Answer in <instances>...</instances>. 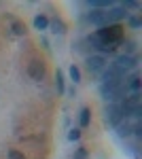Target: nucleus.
<instances>
[{"label":"nucleus","instance_id":"f257e3e1","mask_svg":"<svg viewBox=\"0 0 142 159\" xmlns=\"http://www.w3.org/2000/svg\"><path fill=\"white\" fill-rule=\"evenodd\" d=\"M127 15H130V13L119 4V7L106 9V11H91L87 15V21L98 25V28H106V25H112L115 21H119V19H125Z\"/></svg>","mask_w":142,"mask_h":159},{"label":"nucleus","instance_id":"f03ea898","mask_svg":"<svg viewBox=\"0 0 142 159\" xmlns=\"http://www.w3.org/2000/svg\"><path fill=\"white\" fill-rule=\"evenodd\" d=\"M95 38L100 43H106V45H117V43H121V38H123V30L119 25H106V28H102L95 34Z\"/></svg>","mask_w":142,"mask_h":159},{"label":"nucleus","instance_id":"7ed1b4c3","mask_svg":"<svg viewBox=\"0 0 142 159\" xmlns=\"http://www.w3.org/2000/svg\"><path fill=\"white\" fill-rule=\"evenodd\" d=\"M123 79H125V74L119 72L117 68L110 64L106 66L104 70H102V76H100V81H102V85L106 87H117V85H123Z\"/></svg>","mask_w":142,"mask_h":159},{"label":"nucleus","instance_id":"20e7f679","mask_svg":"<svg viewBox=\"0 0 142 159\" xmlns=\"http://www.w3.org/2000/svg\"><path fill=\"white\" fill-rule=\"evenodd\" d=\"M112 66L117 68L119 72L125 74V72H130V70H134V68L138 66V60H136L134 55H125V53H123V55H119L117 60H115V64H112Z\"/></svg>","mask_w":142,"mask_h":159},{"label":"nucleus","instance_id":"39448f33","mask_svg":"<svg viewBox=\"0 0 142 159\" xmlns=\"http://www.w3.org/2000/svg\"><path fill=\"white\" fill-rule=\"evenodd\" d=\"M123 117H125V112L121 108V104H110L106 108V121L110 125H119V123L123 121Z\"/></svg>","mask_w":142,"mask_h":159},{"label":"nucleus","instance_id":"423d86ee","mask_svg":"<svg viewBox=\"0 0 142 159\" xmlns=\"http://www.w3.org/2000/svg\"><path fill=\"white\" fill-rule=\"evenodd\" d=\"M28 74H30V79L32 81H43L45 79V64L43 61H30L28 64Z\"/></svg>","mask_w":142,"mask_h":159},{"label":"nucleus","instance_id":"0eeeda50","mask_svg":"<svg viewBox=\"0 0 142 159\" xmlns=\"http://www.w3.org/2000/svg\"><path fill=\"white\" fill-rule=\"evenodd\" d=\"M87 68H89V72H102L106 68V60L102 55H91V57H87Z\"/></svg>","mask_w":142,"mask_h":159},{"label":"nucleus","instance_id":"6e6552de","mask_svg":"<svg viewBox=\"0 0 142 159\" xmlns=\"http://www.w3.org/2000/svg\"><path fill=\"white\" fill-rule=\"evenodd\" d=\"M117 2H112V0H89V7H94V9H102V11H106V9H112Z\"/></svg>","mask_w":142,"mask_h":159},{"label":"nucleus","instance_id":"1a4fd4ad","mask_svg":"<svg viewBox=\"0 0 142 159\" xmlns=\"http://www.w3.org/2000/svg\"><path fill=\"white\" fill-rule=\"evenodd\" d=\"M49 25L53 28V30H51L53 34H64V32H66V25H64V21H59V19H53V21H49Z\"/></svg>","mask_w":142,"mask_h":159},{"label":"nucleus","instance_id":"9d476101","mask_svg":"<svg viewBox=\"0 0 142 159\" xmlns=\"http://www.w3.org/2000/svg\"><path fill=\"white\" fill-rule=\"evenodd\" d=\"M11 30H13V34H17V36H24L25 34V25L21 24V21H17V19H13Z\"/></svg>","mask_w":142,"mask_h":159},{"label":"nucleus","instance_id":"9b49d317","mask_svg":"<svg viewBox=\"0 0 142 159\" xmlns=\"http://www.w3.org/2000/svg\"><path fill=\"white\" fill-rule=\"evenodd\" d=\"M34 28L36 30H47L49 28V19L45 17V15H38V17L34 19Z\"/></svg>","mask_w":142,"mask_h":159},{"label":"nucleus","instance_id":"f8f14e48","mask_svg":"<svg viewBox=\"0 0 142 159\" xmlns=\"http://www.w3.org/2000/svg\"><path fill=\"white\" fill-rule=\"evenodd\" d=\"M79 121H81V127H87V125H89V121H91V112H89V108H83V110H81Z\"/></svg>","mask_w":142,"mask_h":159},{"label":"nucleus","instance_id":"ddd939ff","mask_svg":"<svg viewBox=\"0 0 142 159\" xmlns=\"http://www.w3.org/2000/svg\"><path fill=\"white\" fill-rule=\"evenodd\" d=\"M55 87H57V93H64L66 91V85H64V74L57 70V74H55Z\"/></svg>","mask_w":142,"mask_h":159},{"label":"nucleus","instance_id":"4468645a","mask_svg":"<svg viewBox=\"0 0 142 159\" xmlns=\"http://www.w3.org/2000/svg\"><path fill=\"white\" fill-rule=\"evenodd\" d=\"M70 79L74 81V83H79V81H81V70H79L76 66H70Z\"/></svg>","mask_w":142,"mask_h":159},{"label":"nucleus","instance_id":"2eb2a0df","mask_svg":"<svg viewBox=\"0 0 142 159\" xmlns=\"http://www.w3.org/2000/svg\"><path fill=\"white\" fill-rule=\"evenodd\" d=\"M7 159H25V157H24V153H19V151L11 148V151L7 153Z\"/></svg>","mask_w":142,"mask_h":159},{"label":"nucleus","instance_id":"dca6fc26","mask_svg":"<svg viewBox=\"0 0 142 159\" xmlns=\"http://www.w3.org/2000/svg\"><path fill=\"white\" fill-rule=\"evenodd\" d=\"M68 138H70L72 142H74V140H79V138H81V129H70V134H68Z\"/></svg>","mask_w":142,"mask_h":159},{"label":"nucleus","instance_id":"f3484780","mask_svg":"<svg viewBox=\"0 0 142 159\" xmlns=\"http://www.w3.org/2000/svg\"><path fill=\"white\" fill-rule=\"evenodd\" d=\"M74 159H87V151H85V148H79L76 155H74Z\"/></svg>","mask_w":142,"mask_h":159},{"label":"nucleus","instance_id":"a211bd4d","mask_svg":"<svg viewBox=\"0 0 142 159\" xmlns=\"http://www.w3.org/2000/svg\"><path fill=\"white\" fill-rule=\"evenodd\" d=\"M130 25L131 28H140V19L138 17H130Z\"/></svg>","mask_w":142,"mask_h":159},{"label":"nucleus","instance_id":"6ab92c4d","mask_svg":"<svg viewBox=\"0 0 142 159\" xmlns=\"http://www.w3.org/2000/svg\"><path fill=\"white\" fill-rule=\"evenodd\" d=\"M134 49H136V47H134V43H131V40H127V43H125V51H127L125 55H130V53H131Z\"/></svg>","mask_w":142,"mask_h":159}]
</instances>
